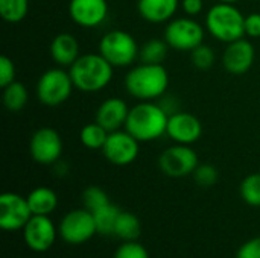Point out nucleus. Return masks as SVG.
Listing matches in <instances>:
<instances>
[{
  "label": "nucleus",
  "instance_id": "f257e3e1",
  "mask_svg": "<svg viewBox=\"0 0 260 258\" xmlns=\"http://www.w3.org/2000/svg\"><path fill=\"white\" fill-rule=\"evenodd\" d=\"M169 114L165 108L152 100H140L129 108V114L125 123L128 131L139 141H152L166 134Z\"/></svg>",
  "mask_w": 260,
  "mask_h": 258
},
{
  "label": "nucleus",
  "instance_id": "f03ea898",
  "mask_svg": "<svg viewBox=\"0 0 260 258\" xmlns=\"http://www.w3.org/2000/svg\"><path fill=\"white\" fill-rule=\"evenodd\" d=\"M125 87L129 96L139 100H155L169 87V75L163 64L142 62L133 67L125 76Z\"/></svg>",
  "mask_w": 260,
  "mask_h": 258
},
{
  "label": "nucleus",
  "instance_id": "7ed1b4c3",
  "mask_svg": "<svg viewBox=\"0 0 260 258\" xmlns=\"http://www.w3.org/2000/svg\"><path fill=\"white\" fill-rule=\"evenodd\" d=\"M75 88L84 93L104 90L113 79V65L101 53H85L70 65Z\"/></svg>",
  "mask_w": 260,
  "mask_h": 258
},
{
  "label": "nucleus",
  "instance_id": "20e7f679",
  "mask_svg": "<svg viewBox=\"0 0 260 258\" xmlns=\"http://www.w3.org/2000/svg\"><path fill=\"white\" fill-rule=\"evenodd\" d=\"M206 26L212 36L222 43H233L245 35V17L232 3H216L206 15Z\"/></svg>",
  "mask_w": 260,
  "mask_h": 258
},
{
  "label": "nucleus",
  "instance_id": "39448f33",
  "mask_svg": "<svg viewBox=\"0 0 260 258\" xmlns=\"http://www.w3.org/2000/svg\"><path fill=\"white\" fill-rule=\"evenodd\" d=\"M140 47L137 46L134 36L125 30H110L99 43V53L113 67H128L139 56Z\"/></svg>",
  "mask_w": 260,
  "mask_h": 258
},
{
  "label": "nucleus",
  "instance_id": "423d86ee",
  "mask_svg": "<svg viewBox=\"0 0 260 258\" xmlns=\"http://www.w3.org/2000/svg\"><path fill=\"white\" fill-rule=\"evenodd\" d=\"M73 87L70 73L62 68H49L37 82V96L43 105L58 106L70 97Z\"/></svg>",
  "mask_w": 260,
  "mask_h": 258
},
{
  "label": "nucleus",
  "instance_id": "0eeeda50",
  "mask_svg": "<svg viewBox=\"0 0 260 258\" xmlns=\"http://www.w3.org/2000/svg\"><path fill=\"white\" fill-rule=\"evenodd\" d=\"M165 40L169 47L175 50L192 52L195 47L203 44L204 27L190 17L175 18L168 23L165 29Z\"/></svg>",
  "mask_w": 260,
  "mask_h": 258
},
{
  "label": "nucleus",
  "instance_id": "6e6552de",
  "mask_svg": "<svg viewBox=\"0 0 260 258\" xmlns=\"http://www.w3.org/2000/svg\"><path fill=\"white\" fill-rule=\"evenodd\" d=\"M98 233L94 216L87 208L69 211L59 222L58 234L69 245H82Z\"/></svg>",
  "mask_w": 260,
  "mask_h": 258
},
{
  "label": "nucleus",
  "instance_id": "1a4fd4ad",
  "mask_svg": "<svg viewBox=\"0 0 260 258\" xmlns=\"http://www.w3.org/2000/svg\"><path fill=\"white\" fill-rule=\"evenodd\" d=\"M198 155L189 144H175L166 149L158 158L160 170L171 178L193 175L198 167Z\"/></svg>",
  "mask_w": 260,
  "mask_h": 258
},
{
  "label": "nucleus",
  "instance_id": "9d476101",
  "mask_svg": "<svg viewBox=\"0 0 260 258\" xmlns=\"http://www.w3.org/2000/svg\"><path fill=\"white\" fill-rule=\"evenodd\" d=\"M29 152L32 160L38 164L43 166L55 164L62 154L61 135L53 128L37 129L30 137Z\"/></svg>",
  "mask_w": 260,
  "mask_h": 258
},
{
  "label": "nucleus",
  "instance_id": "9b49d317",
  "mask_svg": "<svg viewBox=\"0 0 260 258\" xmlns=\"http://www.w3.org/2000/svg\"><path fill=\"white\" fill-rule=\"evenodd\" d=\"M32 216L27 198L9 192L0 196V228L3 231L23 230Z\"/></svg>",
  "mask_w": 260,
  "mask_h": 258
},
{
  "label": "nucleus",
  "instance_id": "f8f14e48",
  "mask_svg": "<svg viewBox=\"0 0 260 258\" xmlns=\"http://www.w3.org/2000/svg\"><path fill=\"white\" fill-rule=\"evenodd\" d=\"M139 140L128 131H114L108 134V138L102 148L104 157L114 166H128L139 157Z\"/></svg>",
  "mask_w": 260,
  "mask_h": 258
},
{
  "label": "nucleus",
  "instance_id": "ddd939ff",
  "mask_svg": "<svg viewBox=\"0 0 260 258\" xmlns=\"http://www.w3.org/2000/svg\"><path fill=\"white\" fill-rule=\"evenodd\" d=\"M58 230L49 216L34 214L23 228V239L26 246L34 252L49 251L56 240Z\"/></svg>",
  "mask_w": 260,
  "mask_h": 258
},
{
  "label": "nucleus",
  "instance_id": "4468645a",
  "mask_svg": "<svg viewBox=\"0 0 260 258\" xmlns=\"http://www.w3.org/2000/svg\"><path fill=\"white\" fill-rule=\"evenodd\" d=\"M166 134L178 144H193L203 135V125L190 113L177 111L169 116Z\"/></svg>",
  "mask_w": 260,
  "mask_h": 258
},
{
  "label": "nucleus",
  "instance_id": "2eb2a0df",
  "mask_svg": "<svg viewBox=\"0 0 260 258\" xmlns=\"http://www.w3.org/2000/svg\"><path fill=\"white\" fill-rule=\"evenodd\" d=\"M69 14L82 27H98L108 15L107 0H70Z\"/></svg>",
  "mask_w": 260,
  "mask_h": 258
},
{
  "label": "nucleus",
  "instance_id": "dca6fc26",
  "mask_svg": "<svg viewBox=\"0 0 260 258\" xmlns=\"http://www.w3.org/2000/svg\"><path fill=\"white\" fill-rule=\"evenodd\" d=\"M254 58H256V52L253 44L248 40L241 38L233 43H229L222 56V62L229 73L244 75L251 68Z\"/></svg>",
  "mask_w": 260,
  "mask_h": 258
},
{
  "label": "nucleus",
  "instance_id": "f3484780",
  "mask_svg": "<svg viewBox=\"0 0 260 258\" xmlns=\"http://www.w3.org/2000/svg\"><path fill=\"white\" fill-rule=\"evenodd\" d=\"M129 114V108L125 100L119 97H110L101 103L96 111V122L104 126L108 132L119 131L125 126Z\"/></svg>",
  "mask_w": 260,
  "mask_h": 258
},
{
  "label": "nucleus",
  "instance_id": "a211bd4d",
  "mask_svg": "<svg viewBox=\"0 0 260 258\" xmlns=\"http://www.w3.org/2000/svg\"><path fill=\"white\" fill-rule=\"evenodd\" d=\"M139 14L149 23H165L174 17L178 9V0H139Z\"/></svg>",
  "mask_w": 260,
  "mask_h": 258
},
{
  "label": "nucleus",
  "instance_id": "6ab92c4d",
  "mask_svg": "<svg viewBox=\"0 0 260 258\" xmlns=\"http://www.w3.org/2000/svg\"><path fill=\"white\" fill-rule=\"evenodd\" d=\"M50 55L58 65L69 67L79 58V44L72 33H58L52 40Z\"/></svg>",
  "mask_w": 260,
  "mask_h": 258
},
{
  "label": "nucleus",
  "instance_id": "aec40b11",
  "mask_svg": "<svg viewBox=\"0 0 260 258\" xmlns=\"http://www.w3.org/2000/svg\"><path fill=\"white\" fill-rule=\"evenodd\" d=\"M27 204L32 214L49 216L58 205V196L49 187H37L27 195Z\"/></svg>",
  "mask_w": 260,
  "mask_h": 258
},
{
  "label": "nucleus",
  "instance_id": "412c9836",
  "mask_svg": "<svg viewBox=\"0 0 260 258\" xmlns=\"http://www.w3.org/2000/svg\"><path fill=\"white\" fill-rule=\"evenodd\" d=\"M140 231L142 225L139 217L129 211H120L114 227V236L119 237L122 242H133L139 239Z\"/></svg>",
  "mask_w": 260,
  "mask_h": 258
},
{
  "label": "nucleus",
  "instance_id": "4be33fe9",
  "mask_svg": "<svg viewBox=\"0 0 260 258\" xmlns=\"http://www.w3.org/2000/svg\"><path fill=\"white\" fill-rule=\"evenodd\" d=\"M27 103V90L21 82H11L3 88V105L11 113L21 111Z\"/></svg>",
  "mask_w": 260,
  "mask_h": 258
},
{
  "label": "nucleus",
  "instance_id": "5701e85b",
  "mask_svg": "<svg viewBox=\"0 0 260 258\" xmlns=\"http://www.w3.org/2000/svg\"><path fill=\"white\" fill-rule=\"evenodd\" d=\"M168 50L169 44L166 43V40L152 38L140 47L139 58L142 62L146 64H161L168 56Z\"/></svg>",
  "mask_w": 260,
  "mask_h": 258
},
{
  "label": "nucleus",
  "instance_id": "b1692460",
  "mask_svg": "<svg viewBox=\"0 0 260 258\" xmlns=\"http://www.w3.org/2000/svg\"><path fill=\"white\" fill-rule=\"evenodd\" d=\"M120 208L113 205L111 202L102 208H99L98 211L93 213L94 216V224H96V230L99 234L102 236H108V234H114V227L117 222V217L120 214Z\"/></svg>",
  "mask_w": 260,
  "mask_h": 258
},
{
  "label": "nucleus",
  "instance_id": "393cba45",
  "mask_svg": "<svg viewBox=\"0 0 260 258\" xmlns=\"http://www.w3.org/2000/svg\"><path fill=\"white\" fill-rule=\"evenodd\" d=\"M108 131L101 126L98 122L94 123H88L85 125L81 132H79V140L81 143L87 148V149H91V151H96V149H101L104 148L107 138H108Z\"/></svg>",
  "mask_w": 260,
  "mask_h": 258
},
{
  "label": "nucleus",
  "instance_id": "a878e982",
  "mask_svg": "<svg viewBox=\"0 0 260 258\" xmlns=\"http://www.w3.org/2000/svg\"><path fill=\"white\" fill-rule=\"evenodd\" d=\"M29 0H0V15L8 23H18L27 15Z\"/></svg>",
  "mask_w": 260,
  "mask_h": 258
},
{
  "label": "nucleus",
  "instance_id": "bb28decb",
  "mask_svg": "<svg viewBox=\"0 0 260 258\" xmlns=\"http://www.w3.org/2000/svg\"><path fill=\"white\" fill-rule=\"evenodd\" d=\"M241 198L251 207H260V173H251L241 182Z\"/></svg>",
  "mask_w": 260,
  "mask_h": 258
},
{
  "label": "nucleus",
  "instance_id": "cd10ccee",
  "mask_svg": "<svg viewBox=\"0 0 260 258\" xmlns=\"http://www.w3.org/2000/svg\"><path fill=\"white\" fill-rule=\"evenodd\" d=\"M82 202H84V208H87L88 211L94 213L99 208L108 205L110 204V198H108V195L101 187L90 186L82 193Z\"/></svg>",
  "mask_w": 260,
  "mask_h": 258
},
{
  "label": "nucleus",
  "instance_id": "c85d7f7f",
  "mask_svg": "<svg viewBox=\"0 0 260 258\" xmlns=\"http://www.w3.org/2000/svg\"><path fill=\"white\" fill-rule=\"evenodd\" d=\"M215 59H216V55H215L213 49L210 46H206V44H200L198 47H195L190 52V61L200 70L212 68L215 64Z\"/></svg>",
  "mask_w": 260,
  "mask_h": 258
},
{
  "label": "nucleus",
  "instance_id": "c756f323",
  "mask_svg": "<svg viewBox=\"0 0 260 258\" xmlns=\"http://www.w3.org/2000/svg\"><path fill=\"white\" fill-rule=\"evenodd\" d=\"M193 179L200 187H212L219 179V172L212 164H201L193 172Z\"/></svg>",
  "mask_w": 260,
  "mask_h": 258
},
{
  "label": "nucleus",
  "instance_id": "7c9ffc66",
  "mask_svg": "<svg viewBox=\"0 0 260 258\" xmlns=\"http://www.w3.org/2000/svg\"><path fill=\"white\" fill-rule=\"evenodd\" d=\"M114 258H149V252L139 242H123L114 252Z\"/></svg>",
  "mask_w": 260,
  "mask_h": 258
},
{
  "label": "nucleus",
  "instance_id": "2f4dec72",
  "mask_svg": "<svg viewBox=\"0 0 260 258\" xmlns=\"http://www.w3.org/2000/svg\"><path fill=\"white\" fill-rule=\"evenodd\" d=\"M14 81H15V65L12 59L8 56H2L0 58V87L5 88Z\"/></svg>",
  "mask_w": 260,
  "mask_h": 258
},
{
  "label": "nucleus",
  "instance_id": "473e14b6",
  "mask_svg": "<svg viewBox=\"0 0 260 258\" xmlns=\"http://www.w3.org/2000/svg\"><path fill=\"white\" fill-rule=\"evenodd\" d=\"M236 258H260V237L250 239L236 252Z\"/></svg>",
  "mask_w": 260,
  "mask_h": 258
},
{
  "label": "nucleus",
  "instance_id": "72a5a7b5",
  "mask_svg": "<svg viewBox=\"0 0 260 258\" xmlns=\"http://www.w3.org/2000/svg\"><path fill=\"white\" fill-rule=\"evenodd\" d=\"M245 35L251 38H260V14L253 12L245 17Z\"/></svg>",
  "mask_w": 260,
  "mask_h": 258
},
{
  "label": "nucleus",
  "instance_id": "f704fd0d",
  "mask_svg": "<svg viewBox=\"0 0 260 258\" xmlns=\"http://www.w3.org/2000/svg\"><path fill=\"white\" fill-rule=\"evenodd\" d=\"M203 8H204L203 0H183V11L189 17H195V15L201 14Z\"/></svg>",
  "mask_w": 260,
  "mask_h": 258
},
{
  "label": "nucleus",
  "instance_id": "c9c22d12",
  "mask_svg": "<svg viewBox=\"0 0 260 258\" xmlns=\"http://www.w3.org/2000/svg\"><path fill=\"white\" fill-rule=\"evenodd\" d=\"M55 172H56L58 176H64V175L67 173V164L58 160V161L55 163Z\"/></svg>",
  "mask_w": 260,
  "mask_h": 258
},
{
  "label": "nucleus",
  "instance_id": "e433bc0d",
  "mask_svg": "<svg viewBox=\"0 0 260 258\" xmlns=\"http://www.w3.org/2000/svg\"><path fill=\"white\" fill-rule=\"evenodd\" d=\"M219 2H222V3H232V5H235L236 2H239V0H219Z\"/></svg>",
  "mask_w": 260,
  "mask_h": 258
}]
</instances>
